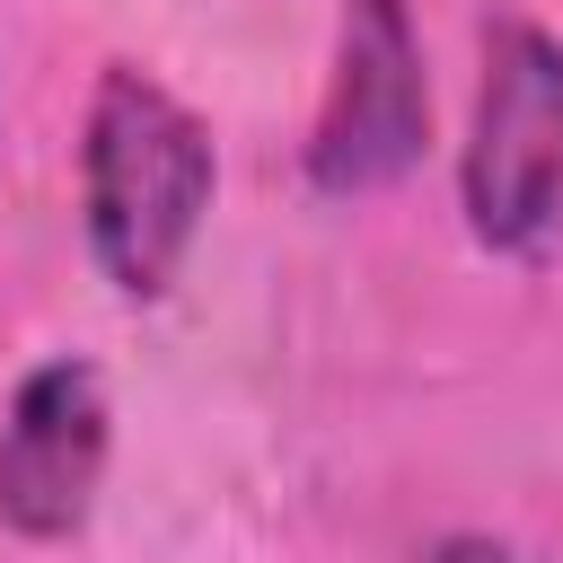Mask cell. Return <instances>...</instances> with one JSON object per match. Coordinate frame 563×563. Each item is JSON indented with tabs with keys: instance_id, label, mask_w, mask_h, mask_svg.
Listing matches in <instances>:
<instances>
[{
	"instance_id": "5b68a950",
	"label": "cell",
	"mask_w": 563,
	"mask_h": 563,
	"mask_svg": "<svg viewBox=\"0 0 563 563\" xmlns=\"http://www.w3.org/2000/svg\"><path fill=\"white\" fill-rule=\"evenodd\" d=\"M431 563H510L493 537H449V545H431Z\"/></svg>"
},
{
	"instance_id": "6da1fadb",
	"label": "cell",
	"mask_w": 563,
	"mask_h": 563,
	"mask_svg": "<svg viewBox=\"0 0 563 563\" xmlns=\"http://www.w3.org/2000/svg\"><path fill=\"white\" fill-rule=\"evenodd\" d=\"M202 202H211V132L150 70H106L79 141V211L106 282L123 299H158L202 229Z\"/></svg>"
},
{
	"instance_id": "7a4b0ae2",
	"label": "cell",
	"mask_w": 563,
	"mask_h": 563,
	"mask_svg": "<svg viewBox=\"0 0 563 563\" xmlns=\"http://www.w3.org/2000/svg\"><path fill=\"white\" fill-rule=\"evenodd\" d=\"M466 220L501 255H537L563 220V44L528 18L484 35V88L466 132Z\"/></svg>"
},
{
	"instance_id": "277c9868",
	"label": "cell",
	"mask_w": 563,
	"mask_h": 563,
	"mask_svg": "<svg viewBox=\"0 0 563 563\" xmlns=\"http://www.w3.org/2000/svg\"><path fill=\"white\" fill-rule=\"evenodd\" d=\"M106 475V378L88 361H44L18 378L0 422V519L18 537H70Z\"/></svg>"
},
{
	"instance_id": "3957f363",
	"label": "cell",
	"mask_w": 563,
	"mask_h": 563,
	"mask_svg": "<svg viewBox=\"0 0 563 563\" xmlns=\"http://www.w3.org/2000/svg\"><path fill=\"white\" fill-rule=\"evenodd\" d=\"M431 132V88H422V44L405 0H352L334 35V88L308 141L317 194H378L422 158Z\"/></svg>"
}]
</instances>
